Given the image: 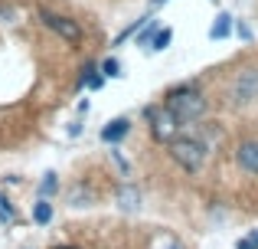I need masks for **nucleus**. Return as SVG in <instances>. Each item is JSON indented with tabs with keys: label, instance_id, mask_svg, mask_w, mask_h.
Segmentation results:
<instances>
[{
	"label": "nucleus",
	"instance_id": "obj_1",
	"mask_svg": "<svg viewBox=\"0 0 258 249\" xmlns=\"http://www.w3.org/2000/svg\"><path fill=\"white\" fill-rule=\"evenodd\" d=\"M167 109H170V115L176 118L180 125H189V122H200L203 115H206L209 102L206 95H203L196 85H176V89L167 92Z\"/></svg>",
	"mask_w": 258,
	"mask_h": 249
},
{
	"label": "nucleus",
	"instance_id": "obj_2",
	"mask_svg": "<svg viewBox=\"0 0 258 249\" xmlns=\"http://www.w3.org/2000/svg\"><path fill=\"white\" fill-rule=\"evenodd\" d=\"M167 151H170V158L186 174H200L203 167H206L209 144H206V141H200V138H193V134H176V138L167 141Z\"/></svg>",
	"mask_w": 258,
	"mask_h": 249
},
{
	"label": "nucleus",
	"instance_id": "obj_3",
	"mask_svg": "<svg viewBox=\"0 0 258 249\" xmlns=\"http://www.w3.org/2000/svg\"><path fill=\"white\" fill-rule=\"evenodd\" d=\"M36 17H39V23L49 26L56 36L66 39V43H72V46L82 43V26H79V20H72L69 13H56V10H49V7H39Z\"/></svg>",
	"mask_w": 258,
	"mask_h": 249
},
{
	"label": "nucleus",
	"instance_id": "obj_4",
	"mask_svg": "<svg viewBox=\"0 0 258 249\" xmlns=\"http://www.w3.org/2000/svg\"><path fill=\"white\" fill-rule=\"evenodd\" d=\"M229 98H232L235 109H245V105L258 102V69L248 66V69H239L229 85Z\"/></svg>",
	"mask_w": 258,
	"mask_h": 249
},
{
	"label": "nucleus",
	"instance_id": "obj_5",
	"mask_svg": "<svg viewBox=\"0 0 258 249\" xmlns=\"http://www.w3.org/2000/svg\"><path fill=\"white\" fill-rule=\"evenodd\" d=\"M144 118H147L151 134L160 141V144H167V141L176 138V131H180V122L170 115V109H167V105H147V109H144Z\"/></svg>",
	"mask_w": 258,
	"mask_h": 249
},
{
	"label": "nucleus",
	"instance_id": "obj_6",
	"mask_svg": "<svg viewBox=\"0 0 258 249\" xmlns=\"http://www.w3.org/2000/svg\"><path fill=\"white\" fill-rule=\"evenodd\" d=\"M235 161H239V167L245 174H252L258 177V138H248L239 144V151H235Z\"/></svg>",
	"mask_w": 258,
	"mask_h": 249
},
{
	"label": "nucleus",
	"instance_id": "obj_7",
	"mask_svg": "<svg viewBox=\"0 0 258 249\" xmlns=\"http://www.w3.org/2000/svg\"><path fill=\"white\" fill-rule=\"evenodd\" d=\"M127 131H131V122H127V118H111V122L101 128V141H105V144H118V141L127 138Z\"/></svg>",
	"mask_w": 258,
	"mask_h": 249
},
{
	"label": "nucleus",
	"instance_id": "obj_8",
	"mask_svg": "<svg viewBox=\"0 0 258 249\" xmlns=\"http://www.w3.org/2000/svg\"><path fill=\"white\" fill-rule=\"evenodd\" d=\"M118 207H121L124 213H138V210H141V190H138L134 184H124V187L118 190Z\"/></svg>",
	"mask_w": 258,
	"mask_h": 249
},
{
	"label": "nucleus",
	"instance_id": "obj_9",
	"mask_svg": "<svg viewBox=\"0 0 258 249\" xmlns=\"http://www.w3.org/2000/svg\"><path fill=\"white\" fill-rule=\"evenodd\" d=\"M232 30H235V20L229 17V13H219L216 23H213V30H209V36H213V39H229Z\"/></svg>",
	"mask_w": 258,
	"mask_h": 249
},
{
	"label": "nucleus",
	"instance_id": "obj_10",
	"mask_svg": "<svg viewBox=\"0 0 258 249\" xmlns=\"http://www.w3.org/2000/svg\"><path fill=\"white\" fill-rule=\"evenodd\" d=\"M33 223H39V226L52 223V204H49L46 197H39L36 207H33Z\"/></svg>",
	"mask_w": 258,
	"mask_h": 249
},
{
	"label": "nucleus",
	"instance_id": "obj_11",
	"mask_svg": "<svg viewBox=\"0 0 258 249\" xmlns=\"http://www.w3.org/2000/svg\"><path fill=\"white\" fill-rule=\"evenodd\" d=\"M170 39H173V30H170V26H160V30L154 33V39H151L147 49H151V53H164L167 46H170Z\"/></svg>",
	"mask_w": 258,
	"mask_h": 249
},
{
	"label": "nucleus",
	"instance_id": "obj_12",
	"mask_svg": "<svg viewBox=\"0 0 258 249\" xmlns=\"http://www.w3.org/2000/svg\"><path fill=\"white\" fill-rule=\"evenodd\" d=\"M160 30V23H157V20H144V26H141V30L138 33H134V36H138V46H144V49H147V46H151V39H154V33H157Z\"/></svg>",
	"mask_w": 258,
	"mask_h": 249
},
{
	"label": "nucleus",
	"instance_id": "obj_13",
	"mask_svg": "<svg viewBox=\"0 0 258 249\" xmlns=\"http://www.w3.org/2000/svg\"><path fill=\"white\" fill-rule=\"evenodd\" d=\"M56 190H59V177H56V171H49L43 180H39V197L52 200V197H56Z\"/></svg>",
	"mask_w": 258,
	"mask_h": 249
},
{
	"label": "nucleus",
	"instance_id": "obj_14",
	"mask_svg": "<svg viewBox=\"0 0 258 249\" xmlns=\"http://www.w3.org/2000/svg\"><path fill=\"white\" fill-rule=\"evenodd\" d=\"M69 200H72V207H88V204H92V190H88L85 184H79L76 190L69 193Z\"/></svg>",
	"mask_w": 258,
	"mask_h": 249
},
{
	"label": "nucleus",
	"instance_id": "obj_15",
	"mask_svg": "<svg viewBox=\"0 0 258 249\" xmlns=\"http://www.w3.org/2000/svg\"><path fill=\"white\" fill-rule=\"evenodd\" d=\"M101 72H105V79H118V76H124V72H121V63L114 56H108L105 63H101Z\"/></svg>",
	"mask_w": 258,
	"mask_h": 249
},
{
	"label": "nucleus",
	"instance_id": "obj_16",
	"mask_svg": "<svg viewBox=\"0 0 258 249\" xmlns=\"http://www.w3.org/2000/svg\"><path fill=\"white\" fill-rule=\"evenodd\" d=\"M0 220H13V207H10V200L0 193Z\"/></svg>",
	"mask_w": 258,
	"mask_h": 249
},
{
	"label": "nucleus",
	"instance_id": "obj_17",
	"mask_svg": "<svg viewBox=\"0 0 258 249\" xmlns=\"http://www.w3.org/2000/svg\"><path fill=\"white\" fill-rule=\"evenodd\" d=\"M92 72H95V63H85L82 72H79V89H82V85H88V76H92Z\"/></svg>",
	"mask_w": 258,
	"mask_h": 249
},
{
	"label": "nucleus",
	"instance_id": "obj_18",
	"mask_svg": "<svg viewBox=\"0 0 258 249\" xmlns=\"http://www.w3.org/2000/svg\"><path fill=\"white\" fill-rule=\"evenodd\" d=\"M239 249H258V233H252V236L239 239Z\"/></svg>",
	"mask_w": 258,
	"mask_h": 249
},
{
	"label": "nucleus",
	"instance_id": "obj_19",
	"mask_svg": "<svg viewBox=\"0 0 258 249\" xmlns=\"http://www.w3.org/2000/svg\"><path fill=\"white\" fill-rule=\"evenodd\" d=\"M101 85H105V76L92 72V76H88V89H101Z\"/></svg>",
	"mask_w": 258,
	"mask_h": 249
},
{
	"label": "nucleus",
	"instance_id": "obj_20",
	"mask_svg": "<svg viewBox=\"0 0 258 249\" xmlns=\"http://www.w3.org/2000/svg\"><path fill=\"white\" fill-rule=\"evenodd\" d=\"M111 158H114V164H118V167H121V171H124V174H127V171H131V164H127V161H124V158H121V154H118V151H111Z\"/></svg>",
	"mask_w": 258,
	"mask_h": 249
},
{
	"label": "nucleus",
	"instance_id": "obj_21",
	"mask_svg": "<svg viewBox=\"0 0 258 249\" xmlns=\"http://www.w3.org/2000/svg\"><path fill=\"white\" fill-rule=\"evenodd\" d=\"M79 134H82V122H72L69 125V138H79Z\"/></svg>",
	"mask_w": 258,
	"mask_h": 249
},
{
	"label": "nucleus",
	"instance_id": "obj_22",
	"mask_svg": "<svg viewBox=\"0 0 258 249\" xmlns=\"http://www.w3.org/2000/svg\"><path fill=\"white\" fill-rule=\"evenodd\" d=\"M160 4H167V0H151V7H160Z\"/></svg>",
	"mask_w": 258,
	"mask_h": 249
},
{
	"label": "nucleus",
	"instance_id": "obj_23",
	"mask_svg": "<svg viewBox=\"0 0 258 249\" xmlns=\"http://www.w3.org/2000/svg\"><path fill=\"white\" fill-rule=\"evenodd\" d=\"M167 249H183V246H180V243H170V246H167Z\"/></svg>",
	"mask_w": 258,
	"mask_h": 249
},
{
	"label": "nucleus",
	"instance_id": "obj_24",
	"mask_svg": "<svg viewBox=\"0 0 258 249\" xmlns=\"http://www.w3.org/2000/svg\"><path fill=\"white\" fill-rule=\"evenodd\" d=\"M56 249H76V246H56Z\"/></svg>",
	"mask_w": 258,
	"mask_h": 249
}]
</instances>
